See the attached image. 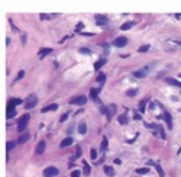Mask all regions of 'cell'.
<instances>
[{
    "label": "cell",
    "instance_id": "16",
    "mask_svg": "<svg viewBox=\"0 0 181 177\" xmlns=\"http://www.w3.org/2000/svg\"><path fill=\"white\" fill-rule=\"evenodd\" d=\"M106 62H107V60H106V58H100V60L94 64V68H96V70H99V68H101Z\"/></svg>",
    "mask_w": 181,
    "mask_h": 177
},
{
    "label": "cell",
    "instance_id": "42",
    "mask_svg": "<svg viewBox=\"0 0 181 177\" xmlns=\"http://www.w3.org/2000/svg\"><path fill=\"white\" fill-rule=\"evenodd\" d=\"M101 46H103V48H104V49H106V51H107V52H109V44H103V45H101Z\"/></svg>",
    "mask_w": 181,
    "mask_h": 177
},
{
    "label": "cell",
    "instance_id": "1",
    "mask_svg": "<svg viewBox=\"0 0 181 177\" xmlns=\"http://www.w3.org/2000/svg\"><path fill=\"white\" fill-rule=\"evenodd\" d=\"M36 103H38V96L36 94H29L26 97V100H25V108L26 109H32V108L36 106Z\"/></svg>",
    "mask_w": 181,
    "mask_h": 177
},
{
    "label": "cell",
    "instance_id": "13",
    "mask_svg": "<svg viewBox=\"0 0 181 177\" xmlns=\"http://www.w3.org/2000/svg\"><path fill=\"white\" fill-rule=\"evenodd\" d=\"M72 142H74V139H72L71 137H68V138H65V139H62V141H61V148H65V147L71 145Z\"/></svg>",
    "mask_w": 181,
    "mask_h": 177
},
{
    "label": "cell",
    "instance_id": "18",
    "mask_svg": "<svg viewBox=\"0 0 181 177\" xmlns=\"http://www.w3.org/2000/svg\"><path fill=\"white\" fill-rule=\"evenodd\" d=\"M83 171H84V176H90L91 174V170H90V166L86 163V161H83Z\"/></svg>",
    "mask_w": 181,
    "mask_h": 177
},
{
    "label": "cell",
    "instance_id": "33",
    "mask_svg": "<svg viewBox=\"0 0 181 177\" xmlns=\"http://www.w3.org/2000/svg\"><path fill=\"white\" fill-rule=\"evenodd\" d=\"M148 171H149V170H148L146 167H145V169H138V170H136V173H138V174H146Z\"/></svg>",
    "mask_w": 181,
    "mask_h": 177
},
{
    "label": "cell",
    "instance_id": "39",
    "mask_svg": "<svg viewBox=\"0 0 181 177\" xmlns=\"http://www.w3.org/2000/svg\"><path fill=\"white\" fill-rule=\"evenodd\" d=\"M23 76H25V71H23V70H20V71H19V74H17V80H20Z\"/></svg>",
    "mask_w": 181,
    "mask_h": 177
},
{
    "label": "cell",
    "instance_id": "7",
    "mask_svg": "<svg viewBox=\"0 0 181 177\" xmlns=\"http://www.w3.org/2000/svg\"><path fill=\"white\" fill-rule=\"evenodd\" d=\"M96 22H97V25H107V22H109V19H107V16H104V15H96Z\"/></svg>",
    "mask_w": 181,
    "mask_h": 177
},
{
    "label": "cell",
    "instance_id": "5",
    "mask_svg": "<svg viewBox=\"0 0 181 177\" xmlns=\"http://www.w3.org/2000/svg\"><path fill=\"white\" fill-rule=\"evenodd\" d=\"M58 174V169L57 167H46L43 170V176L45 177H54Z\"/></svg>",
    "mask_w": 181,
    "mask_h": 177
},
{
    "label": "cell",
    "instance_id": "41",
    "mask_svg": "<svg viewBox=\"0 0 181 177\" xmlns=\"http://www.w3.org/2000/svg\"><path fill=\"white\" fill-rule=\"evenodd\" d=\"M72 177H80V171H78V170L72 171Z\"/></svg>",
    "mask_w": 181,
    "mask_h": 177
},
{
    "label": "cell",
    "instance_id": "38",
    "mask_svg": "<svg viewBox=\"0 0 181 177\" xmlns=\"http://www.w3.org/2000/svg\"><path fill=\"white\" fill-rule=\"evenodd\" d=\"M67 118H68V113H65V115H62V116L59 118V122H65V121H67Z\"/></svg>",
    "mask_w": 181,
    "mask_h": 177
},
{
    "label": "cell",
    "instance_id": "19",
    "mask_svg": "<svg viewBox=\"0 0 181 177\" xmlns=\"http://www.w3.org/2000/svg\"><path fill=\"white\" fill-rule=\"evenodd\" d=\"M146 103H148V99L139 102V112H142V113L145 112V109H146Z\"/></svg>",
    "mask_w": 181,
    "mask_h": 177
},
{
    "label": "cell",
    "instance_id": "25",
    "mask_svg": "<svg viewBox=\"0 0 181 177\" xmlns=\"http://www.w3.org/2000/svg\"><path fill=\"white\" fill-rule=\"evenodd\" d=\"M6 148H7V151H12V150H14V148H16V142H13V141H9V142H7V145H6Z\"/></svg>",
    "mask_w": 181,
    "mask_h": 177
},
{
    "label": "cell",
    "instance_id": "29",
    "mask_svg": "<svg viewBox=\"0 0 181 177\" xmlns=\"http://www.w3.org/2000/svg\"><path fill=\"white\" fill-rule=\"evenodd\" d=\"M81 154H83V151H81V148H80V147H77V151H75V157H72V160H71V161H74L75 158H78V157H81Z\"/></svg>",
    "mask_w": 181,
    "mask_h": 177
},
{
    "label": "cell",
    "instance_id": "8",
    "mask_svg": "<svg viewBox=\"0 0 181 177\" xmlns=\"http://www.w3.org/2000/svg\"><path fill=\"white\" fill-rule=\"evenodd\" d=\"M148 71H149V68L138 70V71H135V73H133V76H135L136 78H144V77H146V76H148Z\"/></svg>",
    "mask_w": 181,
    "mask_h": 177
},
{
    "label": "cell",
    "instance_id": "3",
    "mask_svg": "<svg viewBox=\"0 0 181 177\" xmlns=\"http://www.w3.org/2000/svg\"><path fill=\"white\" fill-rule=\"evenodd\" d=\"M86 102H87V97H86V96H77V97H72V99L70 100L71 105H78V106L86 105Z\"/></svg>",
    "mask_w": 181,
    "mask_h": 177
},
{
    "label": "cell",
    "instance_id": "44",
    "mask_svg": "<svg viewBox=\"0 0 181 177\" xmlns=\"http://www.w3.org/2000/svg\"><path fill=\"white\" fill-rule=\"evenodd\" d=\"M180 77H181V74H180Z\"/></svg>",
    "mask_w": 181,
    "mask_h": 177
},
{
    "label": "cell",
    "instance_id": "34",
    "mask_svg": "<svg viewBox=\"0 0 181 177\" xmlns=\"http://www.w3.org/2000/svg\"><path fill=\"white\" fill-rule=\"evenodd\" d=\"M136 93H138V90L132 89V90H128V92H126V96H135Z\"/></svg>",
    "mask_w": 181,
    "mask_h": 177
},
{
    "label": "cell",
    "instance_id": "43",
    "mask_svg": "<svg viewBox=\"0 0 181 177\" xmlns=\"http://www.w3.org/2000/svg\"><path fill=\"white\" fill-rule=\"evenodd\" d=\"M51 16H48V15H41V19H49Z\"/></svg>",
    "mask_w": 181,
    "mask_h": 177
},
{
    "label": "cell",
    "instance_id": "11",
    "mask_svg": "<svg viewBox=\"0 0 181 177\" xmlns=\"http://www.w3.org/2000/svg\"><path fill=\"white\" fill-rule=\"evenodd\" d=\"M51 52H52V49H51V48H41V49H39V52H38V57H39V58H43L45 55H49Z\"/></svg>",
    "mask_w": 181,
    "mask_h": 177
},
{
    "label": "cell",
    "instance_id": "6",
    "mask_svg": "<svg viewBox=\"0 0 181 177\" xmlns=\"http://www.w3.org/2000/svg\"><path fill=\"white\" fill-rule=\"evenodd\" d=\"M20 103H22V99H10L7 102V110H14V106H17Z\"/></svg>",
    "mask_w": 181,
    "mask_h": 177
},
{
    "label": "cell",
    "instance_id": "23",
    "mask_svg": "<svg viewBox=\"0 0 181 177\" xmlns=\"http://www.w3.org/2000/svg\"><path fill=\"white\" fill-rule=\"evenodd\" d=\"M78 132H80V134H86V132H87V125H86L84 122H81V123L78 125Z\"/></svg>",
    "mask_w": 181,
    "mask_h": 177
},
{
    "label": "cell",
    "instance_id": "2",
    "mask_svg": "<svg viewBox=\"0 0 181 177\" xmlns=\"http://www.w3.org/2000/svg\"><path fill=\"white\" fill-rule=\"evenodd\" d=\"M29 119H30L29 115H23V116L19 119V123H17V131H19V132H23V131L26 129V125H28Z\"/></svg>",
    "mask_w": 181,
    "mask_h": 177
},
{
    "label": "cell",
    "instance_id": "37",
    "mask_svg": "<svg viewBox=\"0 0 181 177\" xmlns=\"http://www.w3.org/2000/svg\"><path fill=\"white\" fill-rule=\"evenodd\" d=\"M100 112L107 116V108H106V106H100Z\"/></svg>",
    "mask_w": 181,
    "mask_h": 177
},
{
    "label": "cell",
    "instance_id": "30",
    "mask_svg": "<svg viewBox=\"0 0 181 177\" xmlns=\"http://www.w3.org/2000/svg\"><path fill=\"white\" fill-rule=\"evenodd\" d=\"M16 110H7V119H12L13 116H16Z\"/></svg>",
    "mask_w": 181,
    "mask_h": 177
},
{
    "label": "cell",
    "instance_id": "12",
    "mask_svg": "<svg viewBox=\"0 0 181 177\" xmlns=\"http://www.w3.org/2000/svg\"><path fill=\"white\" fill-rule=\"evenodd\" d=\"M113 115H116V105H110V106H107V119H110Z\"/></svg>",
    "mask_w": 181,
    "mask_h": 177
},
{
    "label": "cell",
    "instance_id": "17",
    "mask_svg": "<svg viewBox=\"0 0 181 177\" xmlns=\"http://www.w3.org/2000/svg\"><path fill=\"white\" fill-rule=\"evenodd\" d=\"M58 109V105H49V106H45L43 109H42V113H45V112H52V110H57Z\"/></svg>",
    "mask_w": 181,
    "mask_h": 177
},
{
    "label": "cell",
    "instance_id": "36",
    "mask_svg": "<svg viewBox=\"0 0 181 177\" xmlns=\"http://www.w3.org/2000/svg\"><path fill=\"white\" fill-rule=\"evenodd\" d=\"M80 52H81V54H91V51L87 49V48H80Z\"/></svg>",
    "mask_w": 181,
    "mask_h": 177
},
{
    "label": "cell",
    "instance_id": "10",
    "mask_svg": "<svg viewBox=\"0 0 181 177\" xmlns=\"http://www.w3.org/2000/svg\"><path fill=\"white\" fill-rule=\"evenodd\" d=\"M161 118H164V119H165V122H167V126H168L170 129H173V119H171V115H170L168 112H165Z\"/></svg>",
    "mask_w": 181,
    "mask_h": 177
},
{
    "label": "cell",
    "instance_id": "28",
    "mask_svg": "<svg viewBox=\"0 0 181 177\" xmlns=\"http://www.w3.org/2000/svg\"><path fill=\"white\" fill-rule=\"evenodd\" d=\"M101 151H106L107 150V138H103V141H101Z\"/></svg>",
    "mask_w": 181,
    "mask_h": 177
},
{
    "label": "cell",
    "instance_id": "40",
    "mask_svg": "<svg viewBox=\"0 0 181 177\" xmlns=\"http://www.w3.org/2000/svg\"><path fill=\"white\" fill-rule=\"evenodd\" d=\"M133 118H135V121H141V119H142V116H141L139 113H135V116H133Z\"/></svg>",
    "mask_w": 181,
    "mask_h": 177
},
{
    "label": "cell",
    "instance_id": "26",
    "mask_svg": "<svg viewBox=\"0 0 181 177\" xmlns=\"http://www.w3.org/2000/svg\"><path fill=\"white\" fill-rule=\"evenodd\" d=\"M155 169H157V171H158L159 177H164V176H165V173H164V170H162V167H161L159 164H155Z\"/></svg>",
    "mask_w": 181,
    "mask_h": 177
},
{
    "label": "cell",
    "instance_id": "31",
    "mask_svg": "<svg viewBox=\"0 0 181 177\" xmlns=\"http://www.w3.org/2000/svg\"><path fill=\"white\" fill-rule=\"evenodd\" d=\"M148 49H149V45H144V46H139L138 52H146Z\"/></svg>",
    "mask_w": 181,
    "mask_h": 177
},
{
    "label": "cell",
    "instance_id": "24",
    "mask_svg": "<svg viewBox=\"0 0 181 177\" xmlns=\"http://www.w3.org/2000/svg\"><path fill=\"white\" fill-rule=\"evenodd\" d=\"M119 123L126 125V123H128V116H126V115H119Z\"/></svg>",
    "mask_w": 181,
    "mask_h": 177
},
{
    "label": "cell",
    "instance_id": "4",
    "mask_svg": "<svg viewBox=\"0 0 181 177\" xmlns=\"http://www.w3.org/2000/svg\"><path fill=\"white\" fill-rule=\"evenodd\" d=\"M113 45H116L117 48H123V46H126V45H128V38H125V36H119V38H116V39H115Z\"/></svg>",
    "mask_w": 181,
    "mask_h": 177
},
{
    "label": "cell",
    "instance_id": "35",
    "mask_svg": "<svg viewBox=\"0 0 181 177\" xmlns=\"http://www.w3.org/2000/svg\"><path fill=\"white\" fill-rule=\"evenodd\" d=\"M83 26H84V23H83V22H80V23L75 26V32H80V31L83 29Z\"/></svg>",
    "mask_w": 181,
    "mask_h": 177
},
{
    "label": "cell",
    "instance_id": "9",
    "mask_svg": "<svg viewBox=\"0 0 181 177\" xmlns=\"http://www.w3.org/2000/svg\"><path fill=\"white\" fill-rule=\"evenodd\" d=\"M90 97H91L94 102L101 103V102H100V99H99V89H91V90H90Z\"/></svg>",
    "mask_w": 181,
    "mask_h": 177
},
{
    "label": "cell",
    "instance_id": "22",
    "mask_svg": "<svg viewBox=\"0 0 181 177\" xmlns=\"http://www.w3.org/2000/svg\"><path fill=\"white\" fill-rule=\"evenodd\" d=\"M133 25H135V22H126V23H123V25L120 26V29H122V31H128V29H130Z\"/></svg>",
    "mask_w": 181,
    "mask_h": 177
},
{
    "label": "cell",
    "instance_id": "20",
    "mask_svg": "<svg viewBox=\"0 0 181 177\" xmlns=\"http://www.w3.org/2000/svg\"><path fill=\"white\" fill-rule=\"evenodd\" d=\"M28 139H29V134L26 132V134H22V135L19 137V141H17V142H19V144H25Z\"/></svg>",
    "mask_w": 181,
    "mask_h": 177
},
{
    "label": "cell",
    "instance_id": "15",
    "mask_svg": "<svg viewBox=\"0 0 181 177\" xmlns=\"http://www.w3.org/2000/svg\"><path fill=\"white\" fill-rule=\"evenodd\" d=\"M168 84H173V86H177V87H180L181 89V81H178V80H175V78H171V77H168L167 80H165Z\"/></svg>",
    "mask_w": 181,
    "mask_h": 177
},
{
    "label": "cell",
    "instance_id": "27",
    "mask_svg": "<svg viewBox=\"0 0 181 177\" xmlns=\"http://www.w3.org/2000/svg\"><path fill=\"white\" fill-rule=\"evenodd\" d=\"M104 80H106V74L100 73V74H99V77H97V81H99L100 84H103V83H104Z\"/></svg>",
    "mask_w": 181,
    "mask_h": 177
},
{
    "label": "cell",
    "instance_id": "32",
    "mask_svg": "<svg viewBox=\"0 0 181 177\" xmlns=\"http://www.w3.org/2000/svg\"><path fill=\"white\" fill-rule=\"evenodd\" d=\"M90 155H91V160H96V158H97V151H96L94 148H91V151H90Z\"/></svg>",
    "mask_w": 181,
    "mask_h": 177
},
{
    "label": "cell",
    "instance_id": "14",
    "mask_svg": "<svg viewBox=\"0 0 181 177\" xmlns=\"http://www.w3.org/2000/svg\"><path fill=\"white\" fill-rule=\"evenodd\" d=\"M45 141H41L38 145H36V154H42L43 151H45Z\"/></svg>",
    "mask_w": 181,
    "mask_h": 177
},
{
    "label": "cell",
    "instance_id": "21",
    "mask_svg": "<svg viewBox=\"0 0 181 177\" xmlns=\"http://www.w3.org/2000/svg\"><path fill=\"white\" fill-rule=\"evenodd\" d=\"M104 173L110 177L115 176V170H113V167H110V166H104Z\"/></svg>",
    "mask_w": 181,
    "mask_h": 177
}]
</instances>
